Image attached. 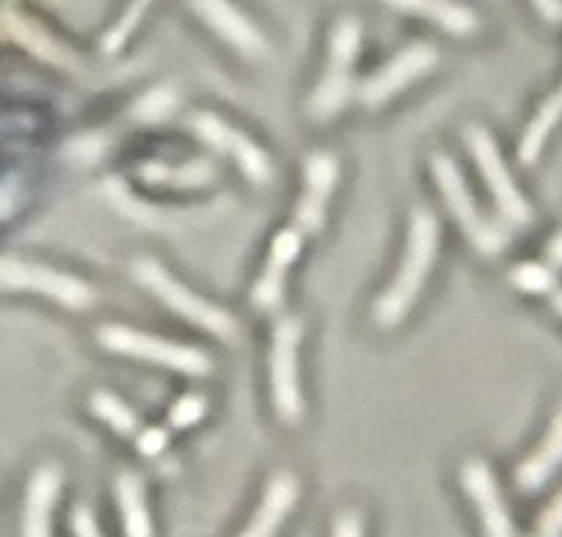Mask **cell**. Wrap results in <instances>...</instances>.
<instances>
[{"mask_svg": "<svg viewBox=\"0 0 562 537\" xmlns=\"http://www.w3.org/2000/svg\"><path fill=\"white\" fill-rule=\"evenodd\" d=\"M153 3H155V0H130L127 9L122 12V18H119L116 23L111 25V31L102 36L100 47H102V53H105V56H116V53L122 51L124 45H127V40L135 34V29L144 23V18H147V12H149V7H153Z\"/></svg>", "mask_w": 562, "mask_h": 537, "instance_id": "cell-23", "label": "cell"}, {"mask_svg": "<svg viewBox=\"0 0 562 537\" xmlns=\"http://www.w3.org/2000/svg\"><path fill=\"white\" fill-rule=\"evenodd\" d=\"M135 447H138L140 455H147V458H158L169 447V430H164V427H147V430H140L135 436Z\"/></svg>", "mask_w": 562, "mask_h": 537, "instance_id": "cell-27", "label": "cell"}, {"mask_svg": "<svg viewBox=\"0 0 562 537\" xmlns=\"http://www.w3.org/2000/svg\"><path fill=\"white\" fill-rule=\"evenodd\" d=\"M532 537H562V493L540 513L538 529Z\"/></svg>", "mask_w": 562, "mask_h": 537, "instance_id": "cell-28", "label": "cell"}, {"mask_svg": "<svg viewBox=\"0 0 562 537\" xmlns=\"http://www.w3.org/2000/svg\"><path fill=\"white\" fill-rule=\"evenodd\" d=\"M177 105H180V100H177V91L169 89V86H158V89L147 91V94L135 102L133 116L138 119V122L158 124V122H164V119H169L171 113L177 111Z\"/></svg>", "mask_w": 562, "mask_h": 537, "instance_id": "cell-25", "label": "cell"}, {"mask_svg": "<svg viewBox=\"0 0 562 537\" xmlns=\"http://www.w3.org/2000/svg\"><path fill=\"white\" fill-rule=\"evenodd\" d=\"M186 3L221 42H226L248 61H259L270 53L262 29L232 0H186Z\"/></svg>", "mask_w": 562, "mask_h": 537, "instance_id": "cell-11", "label": "cell"}, {"mask_svg": "<svg viewBox=\"0 0 562 537\" xmlns=\"http://www.w3.org/2000/svg\"><path fill=\"white\" fill-rule=\"evenodd\" d=\"M0 290L36 292L72 312H86L97 303L94 287L86 284L78 276L18 257H0Z\"/></svg>", "mask_w": 562, "mask_h": 537, "instance_id": "cell-8", "label": "cell"}, {"mask_svg": "<svg viewBox=\"0 0 562 537\" xmlns=\"http://www.w3.org/2000/svg\"><path fill=\"white\" fill-rule=\"evenodd\" d=\"M430 168H434L436 186H439L441 197H445L447 210L456 219V224L461 226L467 240L472 243L474 251L483 254V257H496V254L505 251L510 246V232L480 213L458 163L450 155H445V152H436L430 157Z\"/></svg>", "mask_w": 562, "mask_h": 537, "instance_id": "cell-3", "label": "cell"}, {"mask_svg": "<svg viewBox=\"0 0 562 537\" xmlns=\"http://www.w3.org/2000/svg\"><path fill=\"white\" fill-rule=\"evenodd\" d=\"M560 119H562V86L554 91V94L546 97L543 105L538 108L532 122H529L527 130H524L521 144H518V160H521L524 166H532V163L538 160L546 141H549L551 130L560 124Z\"/></svg>", "mask_w": 562, "mask_h": 537, "instance_id": "cell-21", "label": "cell"}, {"mask_svg": "<svg viewBox=\"0 0 562 537\" xmlns=\"http://www.w3.org/2000/svg\"><path fill=\"white\" fill-rule=\"evenodd\" d=\"M461 482L477 510L485 537H516L510 510L491 466L485 460H467L461 469Z\"/></svg>", "mask_w": 562, "mask_h": 537, "instance_id": "cell-14", "label": "cell"}, {"mask_svg": "<svg viewBox=\"0 0 562 537\" xmlns=\"http://www.w3.org/2000/svg\"><path fill=\"white\" fill-rule=\"evenodd\" d=\"M389 9H397L403 14H414V18L428 20V23L439 25L450 36H474L483 29V20L472 7L461 3V0H383Z\"/></svg>", "mask_w": 562, "mask_h": 537, "instance_id": "cell-17", "label": "cell"}, {"mask_svg": "<svg viewBox=\"0 0 562 537\" xmlns=\"http://www.w3.org/2000/svg\"><path fill=\"white\" fill-rule=\"evenodd\" d=\"M436 67H439V51L434 45H428V42H414V45L403 47L394 58H389L378 72H372L356 89V97H359L361 105L375 111V108L386 105L400 91L408 89L411 83L425 78Z\"/></svg>", "mask_w": 562, "mask_h": 537, "instance_id": "cell-9", "label": "cell"}, {"mask_svg": "<svg viewBox=\"0 0 562 537\" xmlns=\"http://www.w3.org/2000/svg\"><path fill=\"white\" fill-rule=\"evenodd\" d=\"M64 488L61 466L45 463L34 471L25 491L23 537H53V510Z\"/></svg>", "mask_w": 562, "mask_h": 537, "instance_id": "cell-15", "label": "cell"}, {"mask_svg": "<svg viewBox=\"0 0 562 537\" xmlns=\"http://www.w3.org/2000/svg\"><path fill=\"white\" fill-rule=\"evenodd\" d=\"M97 342L108 353L135 358V361H147V365L155 367H166V370L182 372V376L204 378L213 372V361L199 347L180 345V342L164 339V336L147 334V331L127 328V325H102L97 331Z\"/></svg>", "mask_w": 562, "mask_h": 537, "instance_id": "cell-4", "label": "cell"}, {"mask_svg": "<svg viewBox=\"0 0 562 537\" xmlns=\"http://www.w3.org/2000/svg\"><path fill=\"white\" fill-rule=\"evenodd\" d=\"M339 179V160L331 152H312L304 160V193L295 204V230L321 235L328 221V202Z\"/></svg>", "mask_w": 562, "mask_h": 537, "instance_id": "cell-12", "label": "cell"}, {"mask_svg": "<svg viewBox=\"0 0 562 537\" xmlns=\"http://www.w3.org/2000/svg\"><path fill=\"white\" fill-rule=\"evenodd\" d=\"M215 166L210 160L182 163V166H169V163H140L138 177L153 186H171V188H202L215 179Z\"/></svg>", "mask_w": 562, "mask_h": 537, "instance_id": "cell-20", "label": "cell"}, {"mask_svg": "<svg viewBox=\"0 0 562 537\" xmlns=\"http://www.w3.org/2000/svg\"><path fill=\"white\" fill-rule=\"evenodd\" d=\"M191 130L196 133V138L202 144L213 146L215 152H224L232 160L240 166V171L246 174L248 182H254L257 188H265L273 182V163H270L268 152L259 144H254L246 133H240L237 127H232L229 122H224L215 113H196L191 119Z\"/></svg>", "mask_w": 562, "mask_h": 537, "instance_id": "cell-10", "label": "cell"}, {"mask_svg": "<svg viewBox=\"0 0 562 537\" xmlns=\"http://www.w3.org/2000/svg\"><path fill=\"white\" fill-rule=\"evenodd\" d=\"M18 179H0V221L9 219V215L14 213V208H18Z\"/></svg>", "mask_w": 562, "mask_h": 537, "instance_id": "cell-31", "label": "cell"}, {"mask_svg": "<svg viewBox=\"0 0 562 537\" xmlns=\"http://www.w3.org/2000/svg\"><path fill=\"white\" fill-rule=\"evenodd\" d=\"M562 466V409L551 419L549 433L540 441V447L524 460L516 469V485L524 493H535L554 477V471Z\"/></svg>", "mask_w": 562, "mask_h": 537, "instance_id": "cell-18", "label": "cell"}, {"mask_svg": "<svg viewBox=\"0 0 562 537\" xmlns=\"http://www.w3.org/2000/svg\"><path fill=\"white\" fill-rule=\"evenodd\" d=\"M546 23H562V0H529Z\"/></svg>", "mask_w": 562, "mask_h": 537, "instance_id": "cell-32", "label": "cell"}, {"mask_svg": "<svg viewBox=\"0 0 562 537\" xmlns=\"http://www.w3.org/2000/svg\"><path fill=\"white\" fill-rule=\"evenodd\" d=\"M331 537H364V521L356 510H345V513L337 515L334 521Z\"/></svg>", "mask_w": 562, "mask_h": 537, "instance_id": "cell-29", "label": "cell"}, {"mask_svg": "<svg viewBox=\"0 0 562 537\" xmlns=\"http://www.w3.org/2000/svg\"><path fill=\"white\" fill-rule=\"evenodd\" d=\"M361 20L353 14H345L337 20L328 40V64L323 69V78L317 80L312 91L306 111L315 122H331L334 116L345 111V105L353 97V72L361 53Z\"/></svg>", "mask_w": 562, "mask_h": 537, "instance_id": "cell-2", "label": "cell"}, {"mask_svg": "<svg viewBox=\"0 0 562 537\" xmlns=\"http://www.w3.org/2000/svg\"><path fill=\"white\" fill-rule=\"evenodd\" d=\"M549 303H551V309H554V312L560 314V317H562V287H557V290L551 292V295H549Z\"/></svg>", "mask_w": 562, "mask_h": 537, "instance_id": "cell-34", "label": "cell"}, {"mask_svg": "<svg viewBox=\"0 0 562 537\" xmlns=\"http://www.w3.org/2000/svg\"><path fill=\"white\" fill-rule=\"evenodd\" d=\"M91 414L100 422H105L116 436L130 438L138 433V414L130 409L124 400H119L116 394L111 392H94L91 394Z\"/></svg>", "mask_w": 562, "mask_h": 537, "instance_id": "cell-22", "label": "cell"}, {"mask_svg": "<svg viewBox=\"0 0 562 537\" xmlns=\"http://www.w3.org/2000/svg\"><path fill=\"white\" fill-rule=\"evenodd\" d=\"M207 414V400L202 394H182L169 411V425L175 430H186V427H193L196 422H202V416Z\"/></svg>", "mask_w": 562, "mask_h": 537, "instance_id": "cell-26", "label": "cell"}, {"mask_svg": "<svg viewBox=\"0 0 562 537\" xmlns=\"http://www.w3.org/2000/svg\"><path fill=\"white\" fill-rule=\"evenodd\" d=\"M301 248H304V232L295 226L281 230L273 237L268 251V262H265L262 273H259L257 284L251 287V306L257 312L273 314L284 306V292H288V273L299 259Z\"/></svg>", "mask_w": 562, "mask_h": 537, "instance_id": "cell-13", "label": "cell"}, {"mask_svg": "<svg viewBox=\"0 0 562 537\" xmlns=\"http://www.w3.org/2000/svg\"><path fill=\"white\" fill-rule=\"evenodd\" d=\"M441 224L428 208H414L408 221V240H405L403 262L392 284L381 292L372 309V320L381 328H397L411 309L419 301L422 290L428 284V276L439 259Z\"/></svg>", "mask_w": 562, "mask_h": 537, "instance_id": "cell-1", "label": "cell"}, {"mask_svg": "<svg viewBox=\"0 0 562 537\" xmlns=\"http://www.w3.org/2000/svg\"><path fill=\"white\" fill-rule=\"evenodd\" d=\"M463 141L469 146V155L477 163L480 174H483L485 186H488L491 197H494L496 210H499L502 221L513 230L532 224V208H529L527 197L518 191L516 179H513L510 168H507L505 157H502L499 144L494 135L483 127V124H469L463 130Z\"/></svg>", "mask_w": 562, "mask_h": 537, "instance_id": "cell-7", "label": "cell"}, {"mask_svg": "<svg viewBox=\"0 0 562 537\" xmlns=\"http://www.w3.org/2000/svg\"><path fill=\"white\" fill-rule=\"evenodd\" d=\"M301 485L290 471H279V474L270 477L268 488H265V496L259 502L257 513L248 521L246 529L237 537H276L279 529L284 526L288 515L293 513L295 502H299Z\"/></svg>", "mask_w": 562, "mask_h": 537, "instance_id": "cell-16", "label": "cell"}, {"mask_svg": "<svg viewBox=\"0 0 562 537\" xmlns=\"http://www.w3.org/2000/svg\"><path fill=\"white\" fill-rule=\"evenodd\" d=\"M301 339H304V320L295 314H281L273 325V345H270V398H273L276 416L284 425H299L306 414L299 370Z\"/></svg>", "mask_w": 562, "mask_h": 537, "instance_id": "cell-6", "label": "cell"}, {"mask_svg": "<svg viewBox=\"0 0 562 537\" xmlns=\"http://www.w3.org/2000/svg\"><path fill=\"white\" fill-rule=\"evenodd\" d=\"M510 281L516 290L529 292V295H551L557 290V276L549 265L521 262L510 270Z\"/></svg>", "mask_w": 562, "mask_h": 537, "instance_id": "cell-24", "label": "cell"}, {"mask_svg": "<svg viewBox=\"0 0 562 537\" xmlns=\"http://www.w3.org/2000/svg\"><path fill=\"white\" fill-rule=\"evenodd\" d=\"M546 259H549L551 270L562 268V232L557 237H551V243L546 246Z\"/></svg>", "mask_w": 562, "mask_h": 537, "instance_id": "cell-33", "label": "cell"}, {"mask_svg": "<svg viewBox=\"0 0 562 537\" xmlns=\"http://www.w3.org/2000/svg\"><path fill=\"white\" fill-rule=\"evenodd\" d=\"M133 279L138 281L147 292H153L166 309H171L175 314H180L188 323L199 325L207 334L221 336V339H235L237 336V323L226 309L215 306L207 298H202L199 292L188 290L182 281H177L169 270L164 268L155 259H135L133 262Z\"/></svg>", "mask_w": 562, "mask_h": 537, "instance_id": "cell-5", "label": "cell"}, {"mask_svg": "<svg viewBox=\"0 0 562 537\" xmlns=\"http://www.w3.org/2000/svg\"><path fill=\"white\" fill-rule=\"evenodd\" d=\"M116 502L122 513L124 537H153V515L147 507V491L144 482L133 471H122L116 477Z\"/></svg>", "mask_w": 562, "mask_h": 537, "instance_id": "cell-19", "label": "cell"}, {"mask_svg": "<svg viewBox=\"0 0 562 537\" xmlns=\"http://www.w3.org/2000/svg\"><path fill=\"white\" fill-rule=\"evenodd\" d=\"M72 532L75 537H105L102 535L100 524H97L94 513L89 507H78L72 513Z\"/></svg>", "mask_w": 562, "mask_h": 537, "instance_id": "cell-30", "label": "cell"}]
</instances>
